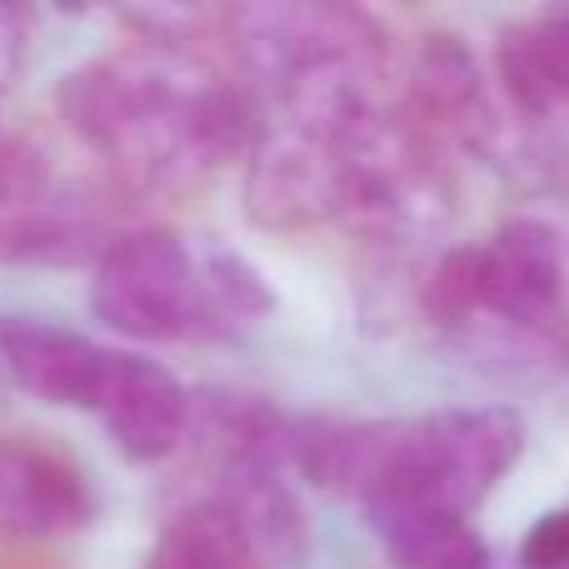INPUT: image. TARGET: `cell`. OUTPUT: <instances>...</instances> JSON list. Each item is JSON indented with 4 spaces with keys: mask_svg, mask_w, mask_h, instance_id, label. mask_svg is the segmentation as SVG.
<instances>
[{
    "mask_svg": "<svg viewBox=\"0 0 569 569\" xmlns=\"http://www.w3.org/2000/svg\"><path fill=\"white\" fill-rule=\"evenodd\" d=\"M525 450V420L510 405L435 410L425 420L390 425V445L365 485V515L385 525L395 515H470Z\"/></svg>",
    "mask_w": 569,
    "mask_h": 569,
    "instance_id": "1",
    "label": "cell"
},
{
    "mask_svg": "<svg viewBox=\"0 0 569 569\" xmlns=\"http://www.w3.org/2000/svg\"><path fill=\"white\" fill-rule=\"evenodd\" d=\"M90 310L126 340H180L200 320V266L176 230H126L100 250Z\"/></svg>",
    "mask_w": 569,
    "mask_h": 569,
    "instance_id": "2",
    "label": "cell"
},
{
    "mask_svg": "<svg viewBox=\"0 0 569 569\" xmlns=\"http://www.w3.org/2000/svg\"><path fill=\"white\" fill-rule=\"evenodd\" d=\"M345 186H350L345 150L295 130L284 140H266V150L250 160L246 210L266 230H305L345 216Z\"/></svg>",
    "mask_w": 569,
    "mask_h": 569,
    "instance_id": "3",
    "label": "cell"
},
{
    "mask_svg": "<svg viewBox=\"0 0 569 569\" xmlns=\"http://www.w3.org/2000/svg\"><path fill=\"white\" fill-rule=\"evenodd\" d=\"M0 365L20 390L56 410H100L116 350H100L90 335L66 330V325L6 315L0 320Z\"/></svg>",
    "mask_w": 569,
    "mask_h": 569,
    "instance_id": "4",
    "label": "cell"
},
{
    "mask_svg": "<svg viewBox=\"0 0 569 569\" xmlns=\"http://www.w3.org/2000/svg\"><path fill=\"white\" fill-rule=\"evenodd\" d=\"M90 485L66 455L0 435V540H50L90 520Z\"/></svg>",
    "mask_w": 569,
    "mask_h": 569,
    "instance_id": "5",
    "label": "cell"
},
{
    "mask_svg": "<svg viewBox=\"0 0 569 569\" xmlns=\"http://www.w3.org/2000/svg\"><path fill=\"white\" fill-rule=\"evenodd\" d=\"M565 290V240L545 220H505L480 246V315L545 320Z\"/></svg>",
    "mask_w": 569,
    "mask_h": 569,
    "instance_id": "6",
    "label": "cell"
},
{
    "mask_svg": "<svg viewBox=\"0 0 569 569\" xmlns=\"http://www.w3.org/2000/svg\"><path fill=\"white\" fill-rule=\"evenodd\" d=\"M96 415L106 420L110 445H116L126 460L156 465L186 440L190 395L166 365L146 360V355H116Z\"/></svg>",
    "mask_w": 569,
    "mask_h": 569,
    "instance_id": "7",
    "label": "cell"
},
{
    "mask_svg": "<svg viewBox=\"0 0 569 569\" xmlns=\"http://www.w3.org/2000/svg\"><path fill=\"white\" fill-rule=\"evenodd\" d=\"M500 86L525 116H560L569 110V10L510 26L495 40Z\"/></svg>",
    "mask_w": 569,
    "mask_h": 569,
    "instance_id": "8",
    "label": "cell"
},
{
    "mask_svg": "<svg viewBox=\"0 0 569 569\" xmlns=\"http://www.w3.org/2000/svg\"><path fill=\"white\" fill-rule=\"evenodd\" d=\"M390 445V425H360V420H335V415H300L290 420V440L284 455L300 465V475L320 490H355L375 480Z\"/></svg>",
    "mask_w": 569,
    "mask_h": 569,
    "instance_id": "9",
    "label": "cell"
},
{
    "mask_svg": "<svg viewBox=\"0 0 569 569\" xmlns=\"http://www.w3.org/2000/svg\"><path fill=\"white\" fill-rule=\"evenodd\" d=\"M256 545H250L240 515L226 500H200L180 510L160 530L146 569H256Z\"/></svg>",
    "mask_w": 569,
    "mask_h": 569,
    "instance_id": "10",
    "label": "cell"
},
{
    "mask_svg": "<svg viewBox=\"0 0 569 569\" xmlns=\"http://www.w3.org/2000/svg\"><path fill=\"white\" fill-rule=\"evenodd\" d=\"M415 96L435 120L455 126L460 136H480L490 130V100H485L480 70H475L470 50L460 36H430L415 66Z\"/></svg>",
    "mask_w": 569,
    "mask_h": 569,
    "instance_id": "11",
    "label": "cell"
},
{
    "mask_svg": "<svg viewBox=\"0 0 569 569\" xmlns=\"http://www.w3.org/2000/svg\"><path fill=\"white\" fill-rule=\"evenodd\" d=\"M375 530L395 569H490V545L460 515H395Z\"/></svg>",
    "mask_w": 569,
    "mask_h": 569,
    "instance_id": "12",
    "label": "cell"
},
{
    "mask_svg": "<svg viewBox=\"0 0 569 569\" xmlns=\"http://www.w3.org/2000/svg\"><path fill=\"white\" fill-rule=\"evenodd\" d=\"M226 505L240 515V525H246L250 545H256V560L284 565V569L305 560V520H300L295 495L280 485V470L236 480Z\"/></svg>",
    "mask_w": 569,
    "mask_h": 569,
    "instance_id": "13",
    "label": "cell"
},
{
    "mask_svg": "<svg viewBox=\"0 0 569 569\" xmlns=\"http://www.w3.org/2000/svg\"><path fill=\"white\" fill-rule=\"evenodd\" d=\"M206 310H216L220 320H260V315L276 310V295L246 256L216 250L200 266V315Z\"/></svg>",
    "mask_w": 569,
    "mask_h": 569,
    "instance_id": "14",
    "label": "cell"
},
{
    "mask_svg": "<svg viewBox=\"0 0 569 569\" xmlns=\"http://www.w3.org/2000/svg\"><path fill=\"white\" fill-rule=\"evenodd\" d=\"M425 310L440 325H465L480 315V246H455L425 284Z\"/></svg>",
    "mask_w": 569,
    "mask_h": 569,
    "instance_id": "15",
    "label": "cell"
},
{
    "mask_svg": "<svg viewBox=\"0 0 569 569\" xmlns=\"http://www.w3.org/2000/svg\"><path fill=\"white\" fill-rule=\"evenodd\" d=\"M525 569H569V510H550L530 525L520 545Z\"/></svg>",
    "mask_w": 569,
    "mask_h": 569,
    "instance_id": "16",
    "label": "cell"
},
{
    "mask_svg": "<svg viewBox=\"0 0 569 569\" xmlns=\"http://www.w3.org/2000/svg\"><path fill=\"white\" fill-rule=\"evenodd\" d=\"M16 66H20V20L16 10L0 6V86L16 76Z\"/></svg>",
    "mask_w": 569,
    "mask_h": 569,
    "instance_id": "17",
    "label": "cell"
}]
</instances>
